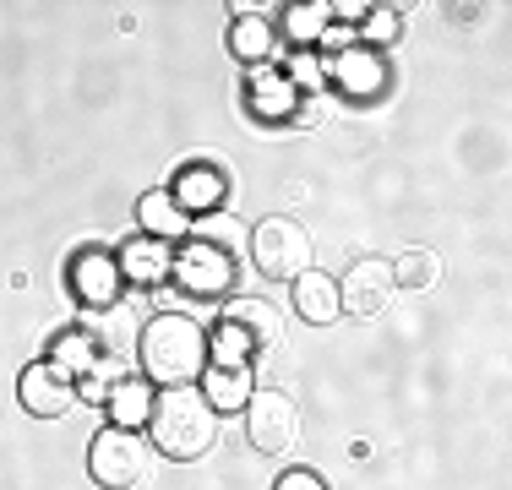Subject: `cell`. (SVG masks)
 Masks as SVG:
<instances>
[{"label": "cell", "instance_id": "10", "mask_svg": "<svg viewBox=\"0 0 512 490\" xmlns=\"http://www.w3.org/2000/svg\"><path fill=\"white\" fill-rule=\"evenodd\" d=\"M153 382L148 376H131V371H120L115 382H109L104 392V409H109V425H120V431H137V425H148L153 420Z\"/></svg>", "mask_w": 512, "mask_h": 490}, {"label": "cell", "instance_id": "22", "mask_svg": "<svg viewBox=\"0 0 512 490\" xmlns=\"http://www.w3.org/2000/svg\"><path fill=\"white\" fill-rule=\"evenodd\" d=\"M387 267H393V284H404V289H431L442 278V256L436 251H404Z\"/></svg>", "mask_w": 512, "mask_h": 490}, {"label": "cell", "instance_id": "8", "mask_svg": "<svg viewBox=\"0 0 512 490\" xmlns=\"http://www.w3.org/2000/svg\"><path fill=\"white\" fill-rule=\"evenodd\" d=\"M387 300H393V267L376 262V256L355 262V267H349V278L338 284V305H349V316H360V322L382 316Z\"/></svg>", "mask_w": 512, "mask_h": 490}, {"label": "cell", "instance_id": "12", "mask_svg": "<svg viewBox=\"0 0 512 490\" xmlns=\"http://www.w3.org/2000/svg\"><path fill=\"white\" fill-rule=\"evenodd\" d=\"M115 262H120V278H126V284H142V289L164 284V278L175 273V256H169V245H164V240H153V235L126 240Z\"/></svg>", "mask_w": 512, "mask_h": 490}, {"label": "cell", "instance_id": "19", "mask_svg": "<svg viewBox=\"0 0 512 490\" xmlns=\"http://www.w3.org/2000/svg\"><path fill=\"white\" fill-rule=\"evenodd\" d=\"M295 311L306 316V322H333L344 305H338V278L327 273H300L295 278Z\"/></svg>", "mask_w": 512, "mask_h": 490}, {"label": "cell", "instance_id": "6", "mask_svg": "<svg viewBox=\"0 0 512 490\" xmlns=\"http://www.w3.org/2000/svg\"><path fill=\"white\" fill-rule=\"evenodd\" d=\"M71 289H77V300L88 305V311H109V305L120 300V289H126V278H120V262L99 245H88V251L71 256Z\"/></svg>", "mask_w": 512, "mask_h": 490}, {"label": "cell", "instance_id": "14", "mask_svg": "<svg viewBox=\"0 0 512 490\" xmlns=\"http://www.w3.org/2000/svg\"><path fill=\"white\" fill-rule=\"evenodd\" d=\"M169 196L180 202V213H213L218 202H224V175H218L213 164H191L175 175V186H169Z\"/></svg>", "mask_w": 512, "mask_h": 490}, {"label": "cell", "instance_id": "4", "mask_svg": "<svg viewBox=\"0 0 512 490\" xmlns=\"http://www.w3.org/2000/svg\"><path fill=\"white\" fill-rule=\"evenodd\" d=\"M251 256L267 278H300L311 273V235L295 218H262L251 229Z\"/></svg>", "mask_w": 512, "mask_h": 490}, {"label": "cell", "instance_id": "13", "mask_svg": "<svg viewBox=\"0 0 512 490\" xmlns=\"http://www.w3.org/2000/svg\"><path fill=\"white\" fill-rule=\"evenodd\" d=\"M251 109L262 120H295V109H300L295 82L273 66H251Z\"/></svg>", "mask_w": 512, "mask_h": 490}, {"label": "cell", "instance_id": "23", "mask_svg": "<svg viewBox=\"0 0 512 490\" xmlns=\"http://www.w3.org/2000/svg\"><path fill=\"white\" fill-rule=\"evenodd\" d=\"M327 11H333V6H322V0H311V6H289L284 11V33L295 44H316L327 33Z\"/></svg>", "mask_w": 512, "mask_h": 490}, {"label": "cell", "instance_id": "24", "mask_svg": "<svg viewBox=\"0 0 512 490\" xmlns=\"http://www.w3.org/2000/svg\"><path fill=\"white\" fill-rule=\"evenodd\" d=\"M398 28H404V22H398L393 6H371V17H365V39L371 44H393Z\"/></svg>", "mask_w": 512, "mask_h": 490}, {"label": "cell", "instance_id": "17", "mask_svg": "<svg viewBox=\"0 0 512 490\" xmlns=\"http://www.w3.org/2000/svg\"><path fill=\"white\" fill-rule=\"evenodd\" d=\"M224 327H235V333L246 338L251 349H262V343H278V311H273L267 300H229Z\"/></svg>", "mask_w": 512, "mask_h": 490}, {"label": "cell", "instance_id": "20", "mask_svg": "<svg viewBox=\"0 0 512 490\" xmlns=\"http://www.w3.org/2000/svg\"><path fill=\"white\" fill-rule=\"evenodd\" d=\"M44 360H50L60 376H88L93 365H99V343L82 333V327H71V333L50 338V354H44Z\"/></svg>", "mask_w": 512, "mask_h": 490}, {"label": "cell", "instance_id": "15", "mask_svg": "<svg viewBox=\"0 0 512 490\" xmlns=\"http://www.w3.org/2000/svg\"><path fill=\"white\" fill-rule=\"evenodd\" d=\"M251 392V365H207L202 371V398L213 409H246Z\"/></svg>", "mask_w": 512, "mask_h": 490}, {"label": "cell", "instance_id": "7", "mask_svg": "<svg viewBox=\"0 0 512 490\" xmlns=\"http://www.w3.org/2000/svg\"><path fill=\"white\" fill-rule=\"evenodd\" d=\"M295 425H300V414H295V403H289L284 392H273V387L251 392V403H246V431H251V441H256L262 452H284L289 441H295Z\"/></svg>", "mask_w": 512, "mask_h": 490}, {"label": "cell", "instance_id": "18", "mask_svg": "<svg viewBox=\"0 0 512 490\" xmlns=\"http://www.w3.org/2000/svg\"><path fill=\"white\" fill-rule=\"evenodd\" d=\"M137 218H142V229H148L153 240H164V245L180 240V235H191V218L180 213V202H175L169 191H148V196H142V202H137Z\"/></svg>", "mask_w": 512, "mask_h": 490}, {"label": "cell", "instance_id": "2", "mask_svg": "<svg viewBox=\"0 0 512 490\" xmlns=\"http://www.w3.org/2000/svg\"><path fill=\"white\" fill-rule=\"evenodd\" d=\"M153 447H164L169 458H202L218 436V414L197 387H164L153 398Z\"/></svg>", "mask_w": 512, "mask_h": 490}, {"label": "cell", "instance_id": "25", "mask_svg": "<svg viewBox=\"0 0 512 490\" xmlns=\"http://www.w3.org/2000/svg\"><path fill=\"white\" fill-rule=\"evenodd\" d=\"M284 77L295 82V93H300V88H322V60H316V55H295Z\"/></svg>", "mask_w": 512, "mask_h": 490}, {"label": "cell", "instance_id": "5", "mask_svg": "<svg viewBox=\"0 0 512 490\" xmlns=\"http://www.w3.org/2000/svg\"><path fill=\"white\" fill-rule=\"evenodd\" d=\"M175 284L191 300H218V294H229V284H235V256L213 240H191L175 256Z\"/></svg>", "mask_w": 512, "mask_h": 490}, {"label": "cell", "instance_id": "16", "mask_svg": "<svg viewBox=\"0 0 512 490\" xmlns=\"http://www.w3.org/2000/svg\"><path fill=\"white\" fill-rule=\"evenodd\" d=\"M82 333L99 343L104 360H120V354H126L131 343H137V316H126L120 305H109V311H93L88 322H82Z\"/></svg>", "mask_w": 512, "mask_h": 490}, {"label": "cell", "instance_id": "3", "mask_svg": "<svg viewBox=\"0 0 512 490\" xmlns=\"http://www.w3.org/2000/svg\"><path fill=\"white\" fill-rule=\"evenodd\" d=\"M88 474L104 490H131L142 474H148V441H142L137 431L104 425V431L88 441Z\"/></svg>", "mask_w": 512, "mask_h": 490}, {"label": "cell", "instance_id": "26", "mask_svg": "<svg viewBox=\"0 0 512 490\" xmlns=\"http://www.w3.org/2000/svg\"><path fill=\"white\" fill-rule=\"evenodd\" d=\"M322 49H327V55H344V49H355V28H333V22H327Z\"/></svg>", "mask_w": 512, "mask_h": 490}, {"label": "cell", "instance_id": "9", "mask_svg": "<svg viewBox=\"0 0 512 490\" xmlns=\"http://www.w3.org/2000/svg\"><path fill=\"white\" fill-rule=\"evenodd\" d=\"M17 392H22V409L39 414V420H60V414L77 403V387H71V376H60L50 360L28 365V371H22V382H17Z\"/></svg>", "mask_w": 512, "mask_h": 490}, {"label": "cell", "instance_id": "27", "mask_svg": "<svg viewBox=\"0 0 512 490\" xmlns=\"http://www.w3.org/2000/svg\"><path fill=\"white\" fill-rule=\"evenodd\" d=\"M278 490H327L322 480H316V474L311 469H289L284 474V480H278Z\"/></svg>", "mask_w": 512, "mask_h": 490}, {"label": "cell", "instance_id": "1", "mask_svg": "<svg viewBox=\"0 0 512 490\" xmlns=\"http://www.w3.org/2000/svg\"><path fill=\"white\" fill-rule=\"evenodd\" d=\"M137 349H142V376L158 387H191V382H202V371H207V333L180 311L153 316V322L142 327Z\"/></svg>", "mask_w": 512, "mask_h": 490}, {"label": "cell", "instance_id": "21", "mask_svg": "<svg viewBox=\"0 0 512 490\" xmlns=\"http://www.w3.org/2000/svg\"><path fill=\"white\" fill-rule=\"evenodd\" d=\"M229 49H235L246 66H267V55L278 49L273 28H267V17H240L235 28H229Z\"/></svg>", "mask_w": 512, "mask_h": 490}, {"label": "cell", "instance_id": "11", "mask_svg": "<svg viewBox=\"0 0 512 490\" xmlns=\"http://www.w3.org/2000/svg\"><path fill=\"white\" fill-rule=\"evenodd\" d=\"M322 77H333L349 98H376L382 82H387V66H382V55H371V49H344V55L327 60Z\"/></svg>", "mask_w": 512, "mask_h": 490}]
</instances>
